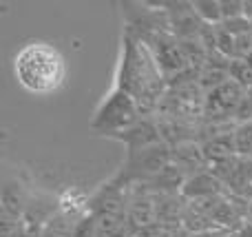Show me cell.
Returning a JSON list of instances; mask_svg holds the SVG:
<instances>
[{"label":"cell","mask_w":252,"mask_h":237,"mask_svg":"<svg viewBox=\"0 0 252 237\" xmlns=\"http://www.w3.org/2000/svg\"><path fill=\"white\" fill-rule=\"evenodd\" d=\"M113 87L130 93L144 115H157L168 91V80L148 44L126 27L122 31V49L115 67Z\"/></svg>","instance_id":"1"},{"label":"cell","mask_w":252,"mask_h":237,"mask_svg":"<svg viewBox=\"0 0 252 237\" xmlns=\"http://www.w3.org/2000/svg\"><path fill=\"white\" fill-rule=\"evenodd\" d=\"M13 75L31 96H51L64 84L66 62L53 44L33 40L16 53Z\"/></svg>","instance_id":"2"},{"label":"cell","mask_w":252,"mask_h":237,"mask_svg":"<svg viewBox=\"0 0 252 237\" xmlns=\"http://www.w3.org/2000/svg\"><path fill=\"white\" fill-rule=\"evenodd\" d=\"M142 118L144 113L139 109L137 100L130 93L122 91V89L111 87L109 93L97 104L95 113H93L91 122H89V129L93 133H97V135L111 137L115 133H122L126 129H130Z\"/></svg>","instance_id":"3"},{"label":"cell","mask_w":252,"mask_h":237,"mask_svg":"<svg viewBox=\"0 0 252 237\" xmlns=\"http://www.w3.org/2000/svg\"><path fill=\"white\" fill-rule=\"evenodd\" d=\"M166 167H170V146L159 142L155 146H148L137 153H126V160L118 173L111 180L118 186H139L146 184L155 175H159Z\"/></svg>","instance_id":"4"},{"label":"cell","mask_w":252,"mask_h":237,"mask_svg":"<svg viewBox=\"0 0 252 237\" xmlns=\"http://www.w3.org/2000/svg\"><path fill=\"white\" fill-rule=\"evenodd\" d=\"M244 96H246V89L239 87L235 80H228V82H223L221 87L213 89L210 93H206L204 120H210V122H226V120H235L237 109H239Z\"/></svg>","instance_id":"5"},{"label":"cell","mask_w":252,"mask_h":237,"mask_svg":"<svg viewBox=\"0 0 252 237\" xmlns=\"http://www.w3.org/2000/svg\"><path fill=\"white\" fill-rule=\"evenodd\" d=\"M111 140L124 144L126 153H137V151H144V149H148V146L159 144L161 135H159V129H157L155 115H144V118L139 120V122H135L130 129L111 135Z\"/></svg>","instance_id":"6"},{"label":"cell","mask_w":252,"mask_h":237,"mask_svg":"<svg viewBox=\"0 0 252 237\" xmlns=\"http://www.w3.org/2000/svg\"><path fill=\"white\" fill-rule=\"evenodd\" d=\"M226 186L217 180L210 171L197 173L190 175L182 186V198L186 202H201V200H210V198H219V195H226Z\"/></svg>","instance_id":"7"},{"label":"cell","mask_w":252,"mask_h":237,"mask_svg":"<svg viewBox=\"0 0 252 237\" xmlns=\"http://www.w3.org/2000/svg\"><path fill=\"white\" fill-rule=\"evenodd\" d=\"M170 162L175 169H179L186 175V180L190 175L208 171V162H206V155L201 151L199 142H184L179 146H173L170 149Z\"/></svg>","instance_id":"8"},{"label":"cell","mask_w":252,"mask_h":237,"mask_svg":"<svg viewBox=\"0 0 252 237\" xmlns=\"http://www.w3.org/2000/svg\"><path fill=\"white\" fill-rule=\"evenodd\" d=\"M89 204H91V195L87 191L78 189V186H69L58 195V215L62 220H71V224L84 217L89 213Z\"/></svg>","instance_id":"9"},{"label":"cell","mask_w":252,"mask_h":237,"mask_svg":"<svg viewBox=\"0 0 252 237\" xmlns=\"http://www.w3.org/2000/svg\"><path fill=\"white\" fill-rule=\"evenodd\" d=\"M29 206L27 191L20 182H7L2 189V215L4 222H20Z\"/></svg>","instance_id":"10"},{"label":"cell","mask_w":252,"mask_h":237,"mask_svg":"<svg viewBox=\"0 0 252 237\" xmlns=\"http://www.w3.org/2000/svg\"><path fill=\"white\" fill-rule=\"evenodd\" d=\"M201 151L206 155V162L208 167L217 162H223V160H230L237 155L235 149V133H226V135H217V137H210V140L199 142Z\"/></svg>","instance_id":"11"},{"label":"cell","mask_w":252,"mask_h":237,"mask_svg":"<svg viewBox=\"0 0 252 237\" xmlns=\"http://www.w3.org/2000/svg\"><path fill=\"white\" fill-rule=\"evenodd\" d=\"M192 11L197 13L204 25H221L223 16H221V0H195L192 2Z\"/></svg>","instance_id":"12"},{"label":"cell","mask_w":252,"mask_h":237,"mask_svg":"<svg viewBox=\"0 0 252 237\" xmlns=\"http://www.w3.org/2000/svg\"><path fill=\"white\" fill-rule=\"evenodd\" d=\"M235 149H237V155L252 158V120L237 127V131H235Z\"/></svg>","instance_id":"13"},{"label":"cell","mask_w":252,"mask_h":237,"mask_svg":"<svg viewBox=\"0 0 252 237\" xmlns=\"http://www.w3.org/2000/svg\"><path fill=\"white\" fill-rule=\"evenodd\" d=\"M228 73H230V80H235L239 87L252 89V67L246 60H232Z\"/></svg>","instance_id":"14"},{"label":"cell","mask_w":252,"mask_h":237,"mask_svg":"<svg viewBox=\"0 0 252 237\" xmlns=\"http://www.w3.org/2000/svg\"><path fill=\"white\" fill-rule=\"evenodd\" d=\"M221 29L228 31L230 35H235V38H239V35L252 34V22H250L246 16L232 18V20H223V22H221Z\"/></svg>","instance_id":"15"},{"label":"cell","mask_w":252,"mask_h":237,"mask_svg":"<svg viewBox=\"0 0 252 237\" xmlns=\"http://www.w3.org/2000/svg\"><path fill=\"white\" fill-rule=\"evenodd\" d=\"M237 124H244V122H250L252 120V89H246V96L241 100L239 109H237V115H235Z\"/></svg>","instance_id":"16"},{"label":"cell","mask_w":252,"mask_h":237,"mask_svg":"<svg viewBox=\"0 0 252 237\" xmlns=\"http://www.w3.org/2000/svg\"><path fill=\"white\" fill-rule=\"evenodd\" d=\"M221 16L223 20L241 18L244 16V2H239V0H221Z\"/></svg>","instance_id":"17"},{"label":"cell","mask_w":252,"mask_h":237,"mask_svg":"<svg viewBox=\"0 0 252 237\" xmlns=\"http://www.w3.org/2000/svg\"><path fill=\"white\" fill-rule=\"evenodd\" d=\"M244 16L252 22V0H246V2H244Z\"/></svg>","instance_id":"18"},{"label":"cell","mask_w":252,"mask_h":237,"mask_svg":"<svg viewBox=\"0 0 252 237\" xmlns=\"http://www.w3.org/2000/svg\"><path fill=\"white\" fill-rule=\"evenodd\" d=\"M246 62H248V65L252 67V53H250V56H248V58H246Z\"/></svg>","instance_id":"19"}]
</instances>
